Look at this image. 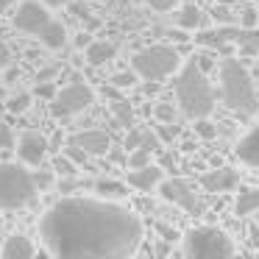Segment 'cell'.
I'll use <instances>...</instances> for the list:
<instances>
[{"label":"cell","mask_w":259,"mask_h":259,"mask_svg":"<svg viewBox=\"0 0 259 259\" xmlns=\"http://www.w3.org/2000/svg\"><path fill=\"white\" fill-rule=\"evenodd\" d=\"M48 253L64 259H123L140 251L142 223L134 212L101 198H62L39 220Z\"/></svg>","instance_id":"obj_1"},{"label":"cell","mask_w":259,"mask_h":259,"mask_svg":"<svg viewBox=\"0 0 259 259\" xmlns=\"http://www.w3.org/2000/svg\"><path fill=\"white\" fill-rule=\"evenodd\" d=\"M176 101H179L181 112L187 117L198 120V117H209L214 109V92L209 84L203 67L198 64V59H190L184 64V70L179 73L176 81Z\"/></svg>","instance_id":"obj_2"},{"label":"cell","mask_w":259,"mask_h":259,"mask_svg":"<svg viewBox=\"0 0 259 259\" xmlns=\"http://www.w3.org/2000/svg\"><path fill=\"white\" fill-rule=\"evenodd\" d=\"M220 95H223L226 106L240 112V114H253L259 109L251 75L245 73V67L237 59H226L220 64Z\"/></svg>","instance_id":"obj_3"},{"label":"cell","mask_w":259,"mask_h":259,"mask_svg":"<svg viewBox=\"0 0 259 259\" xmlns=\"http://www.w3.org/2000/svg\"><path fill=\"white\" fill-rule=\"evenodd\" d=\"M36 181L23 164L0 162V209H20L34 201Z\"/></svg>","instance_id":"obj_4"},{"label":"cell","mask_w":259,"mask_h":259,"mask_svg":"<svg viewBox=\"0 0 259 259\" xmlns=\"http://www.w3.org/2000/svg\"><path fill=\"white\" fill-rule=\"evenodd\" d=\"M131 67L137 70V75L142 81H162V78H167V75L181 70V56L170 45H151L145 51L134 53Z\"/></svg>","instance_id":"obj_5"},{"label":"cell","mask_w":259,"mask_h":259,"mask_svg":"<svg viewBox=\"0 0 259 259\" xmlns=\"http://www.w3.org/2000/svg\"><path fill=\"white\" fill-rule=\"evenodd\" d=\"M184 253L192 259H226L234 253V242L214 226H198L184 237Z\"/></svg>","instance_id":"obj_6"},{"label":"cell","mask_w":259,"mask_h":259,"mask_svg":"<svg viewBox=\"0 0 259 259\" xmlns=\"http://www.w3.org/2000/svg\"><path fill=\"white\" fill-rule=\"evenodd\" d=\"M92 101H95L92 87L84 84V81L75 75L64 90L56 92V98L51 101V112L56 114V117H73V114H81L84 109H90Z\"/></svg>","instance_id":"obj_7"},{"label":"cell","mask_w":259,"mask_h":259,"mask_svg":"<svg viewBox=\"0 0 259 259\" xmlns=\"http://www.w3.org/2000/svg\"><path fill=\"white\" fill-rule=\"evenodd\" d=\"M12 23H14V28L23 31V34H39V31L51 23V14H48L45 3H39V0H23L17 6V12H14Z\"/></svg>","instance_id":"obj_8"},{"label":"cell","mask_w":259,"mask_h":259,"mask_svg":"<svg viewBox=\"0 0 259 259\" xmlns=\"http://www.w3.org/2000/svg\"><path fill=\"white\" fill-rule=\"evenodd\" d=\"M159 192H162L164 201L176 203V206L187 209V212H198V198H195V192H192V187L187 184V181L167 179V181L159 184Z\"/></svg>","instance_id":"obj_9"},{"label":"cell","mask_w":259,"mask_h":259,"mask_svg":"<svg viewBox=\"0 0 259 259\" xmlns=\"http://www.w3.org/2000/svg\"><path fill=\"white\" fill-rule=\"evenodd\" d=\"M48 148H51V142H48L39 131H25L17 142V156L23 164H34L36 167V164H42V159L48 156Z\"/></svg>","instance_id":"obj_10"},{"label":"cell","mask_w":259,"mask_h":259,"mask_svg":"<svg viewBox=\"0 0 259 259\" xmlns=\"http://www.w3.org/2000/svg\"><path fill=\"white\" fill-rule=\"evenodd\" d=\"M226 45H240L242 53H259V28L256 25H229V28H220Z\"/></svg>","instance_id":"obj_11"},{"label":"cell","mask_w":259,"mask_h":259,"mask_svg":"<svg viewBox=\"0 0 259 259\" xmlns=\"http://www.w3.org/2000/svg\"><path fill=\"white\" fill-rule=\"evenodd\" d=\"M70 142L81 145L90 156H103L109 153V134L101 128H90V131H78V134L70 137Z\"/></svg>","instance_id":"obj_12"},{"label":"cell","mask_w":259,"mask_h":259,"mask_svg":"<svg viewBox=\"0 0 259 259\" xmlns=\"http://www.w3.org/2000/svg\"><path fill=\"white\" fill-rule=\"evenodd\" d=\"M162 184V167L156 164H145V167H131L128 170V187L140 192H151Z\"/></svg>","instance_id":"obj_13"},{"label":"cell","mask_w":259,"mask_h":259,"mask_svg":"<svg viewBox=\"0 0 259 259\" xmlns=\"http://www.w3.org/2000/svg\"><path fill=\"white\" fill-rule=\"evenodd\" d=\"M237 184H240V176L231 167H218V170L203 176V187H206L209 192H229V190H234Z\"/></svg>","instance_id":"obj_14"},{"label":"cell","mask_w":259,"mask_h":259,"mask_svg":"<svg viewBox=\"0 0 259 259\" xmlns=\"http://www.w3.org/2000/svg\"><path fill=\"white\" fill-rule=\"evenodd\" d=\"M34 253H36V248L25 234L6 237V242H3V248H0V256L3 259H31Z\"/></svg>","instance_id":"obj_15"},{"label":"cell","mask_w":259,"mask_h":259,"mask_svg":"<svg viewBox=\"0 0 259 259\" xmlns=\"http://www.w3.org/2000/svg\"><path fill=\"white\" fill-rule=\"evenodd\" d=\"M237 159L248 167H259V128L248 131L240 142H237Z\"/></svg>","instance_id":"obj_16"},{"label":"cell","mask_w":259,"mask_h":259,"mask_svg":"<svg viewBox=\"0 0 259 259\" xmlns=\"http://www.w3.org/2000/svg\"><path fill=\"white\" fill-rule=\"evenodd\" d=\"M36 36H39V42L45 48H51V51H59V48L67 45V28H64L59 20H51V23H48Z\"/></svg>","instance_id":"obj_17"},{"label":"cell","mask_w":259,"mask_h":259,"mask_svg":"<svg viewBox=\"0 0 259 259\" xmlns=\"http://www.w3.org/2000/svg\"><path fill=\"white\" fill-rule=\"evenodd\" d=\"M114 53H117V48H114L112 42L98 39V42H90V45H87V62H90L92 67H101V64L112 62Z\"/></svg>","instance_id":"obj_18"},{"label":"cell","mask_w":259,"mask_h":259,"mask_svg":"<svg viewBox=\"0 0 259 259\" xmlns=\"http://www.w3.org/2000/svg\"><path fill=\"white\" fill-rule=\"evenodd\" d=\"M259 209V187H245V190L237 192V203H234V212L240 218H248Z\"/></svg>","instance_id":"obj_19"},{"label":"cell","mask_w":259,"mask_h":259,"mask_svg":"<svg viewBox=\"0 0 259 259\" xmlns=\"http://www.w3.org/2000/svg\"><path fill=\"white\" fill-rule=\"evenodd\" d=\"M176 23H179V28L190 31V28H201L203 23V14L198 6H192V3H184V6L179 9V14H176Z\"/></svg>","instance_id":"obj_20"},{"label":"cell","mask_w":259,"mask_h":259,"mask_svg":"<svg viewBox=\"0 0 259 259\" xmlns=\"http://www.w3.org/2000/svg\"><path fill=\"white\" fill-rule=\"evenodd\" d=\"M95 190L101 192V195H106V198H123V195H128L125 184H120V181H112V179H101V181L95 184Z\"/></svg>","instance_id":"obj_21"},{"label":"cell","mask_w":259,"mask_h":259,"mask_svg":"<svg viewBox=\"0 0 259 259\" xmlns=\"http://www.w3.org/2000/svg\"><path fill=\"white\" fill-rule=\"evenodd\" d=\"M28 106H31V92H20V95H12V98H9L6 112L23 114V112H28Z\"/></svg>","instance_id":"obj_22"},{"label":"cell","mask_w":259,"mask_h":259,"mask_svg":"<svg viewBox=\"0 0 259 259\" xmlns=\"http://www.w3.org/2000/svg\"><path fill=\"white\" fill-rule=\"evenodd\" d=\"M112 112H114V117H117L123 125H131V123H134V109H131L128 101H114V103H112Z\"/></svg>","instance_id":"obj_23"},{"label":"cell","mask_w":259,"mask_h":259,"mask_svg":"<svg viewBox=\"0 0 259 259\" xmlns=\"http://www.w3.org/2000/svg\"><path fill=\"white\" fill-rule=\"evenodd\" d=\"M151 148H145V145H140V148H134L131 151V156H128V167H145V164H151Z\"/></svg>","instance_id":"obj_24"},{"label":"cell","mask_w":259,"mask_h":259,"mask_svg":"<svg viewBox=\"0 0 259 259\" xmlns=\"http://www.w3.org/2000/svg\"><path fill=\"white\" fill-rule=\"evenodd\" d=\"M137 81H140V75H137L134 67H131V73H114L112 75V84L117 87V90H131Z\"/></svg>","instance_id":"obj_25"},{"label":"cell","mask_w":259,"mask_h":259,"mask_svg":"<svg viewBox=\"0 0 259 259\" xmlns=\"http://www.w3.org/2000/svg\"><path fill=\"white\" fill-rule=\"evenodd\" d=\"M64 156H70L75 164H87V162H90V153H87L81 145H75V142H67V148H64Z\"/></svg>","instance_id":"obj_26"},{"label":"cell","mask_w":259,"mask_h":259,"mask_svg":"<svg viewBox=\"0 0 259 259\" xmlns=\"http://www.w3.org/2000/svg\"><path fill=\"white\" fill-rule=\"evenodd\" d=\"M75 167H78V164H75L70 156H59L56 162H53V170H56L59 176H64V179H70V176L75 173Z\"/></svg>","instance_id":"obj_27"},{"label":"cell","mask_w":259,"mask_h":259,"mask_svg":"<svg viewBox=\"0 0 259 259\" xmlns=\"http://www.w3.org/2000/svg\"><path fill=\"white\" fill-rule=\"evenodd\" d=\"M153 114H156L159 123H173V120H176V109L170 106V103H164V101H159V103H156Z\"/></svg>","instance_id":"obj_28"},{"label":"cell","mask_w":259,"mask_h":259,"mask_svg":"<svg viewBox=\"0 0 259 259\" xmlns=\"http://www.w3.org/2000/svg\"><path fill=\"white\" fill-rule=\"evenodd\" d=\"M14 148V131L12 125H6L0 120V151H12Z\"/></svg>","instance_id":"obj_29"},{"label":"cell","mask_w":259,"mask_h":259,"mask_svg":"<svg viewBox=\"0 0 259 259\" xmlns=\"http://www.w3.org/2000/svg\"><path fill=\"white\" fill-rule=\"evenodd\" d=\"M195 131H198V137H206V140H212V137L218 134L214 123H209L206 117H198V120H195Z\"/></svg>","instance_id":"obj_30"},{"label":"cell","mask_w":259,"mask_h":259,"mask_svg":"<svg viewBox=\"0 0 259 259\" xmlns=\"http://www.w3.org/2000/svg\"><path fill=\"white\" fill-rule=\"evenodd\" d=\"M36 95L45 98V101H53V98H56V87H53V81H39V84H36Z\"/></svg>","instance_id":"obj_31"},{"label":"cell","mask_w":259,"mask_h":259,"mask_svg":"<svg viewBox=\"0 0 259 259\" xmlns=\"http://www.w3.org/2000/svg\"><path fill=\"white\" fill-rule=\"evenodd\" d=\"M145 3L153 9V12H170V9L179 6L181 0H145Z\"/></svg>","instance_id":"obj_32"},{"label":"cell","mask_w":259,"mask_h":259,"mask_svg":"<svg viewBox=\"0 0 259 259\" xmlns=\"http://www.w3.org/2000/svg\"><path fill=\"white\" fill-rule=\"evenodd\" d=\"M34 181H36V187H39V190H48V187H51V181H53V173H51V170H39V173H34Z\"/></svg>","instance_id":"obj_33"},{"label":"cell","mask_w":259,"mask_h":259,"mask_svg":"<svg viewBox=\"0 0 259 259\" xmlns=\"http://www.w3.org/2000/svg\"><path fill=\"white\" fill-rule=\"evenodd\" d=\"M142 140H145V134L134 128L128 137H125V148H128V151H134V148H140V145H142Z\"/></svg>","instance_id":"obj_34"},{"label":"cell","mask_w":259,"mask_h":259,"mask_svg":"<svg viewBox=\"0 0 259 259\" xmlns=\"http://www.w3.org/2000/svg\"><path fill=\"white\" fill-rule=\"evenodd\" d=\"M170 125H173V123H162V125H159V137H162V140H173V137H176V128H170Z\"/></svg>","instance_id":"obj_35"},{"label":"cell","mask_w":259,"mask_h":259,"mask_svg":"<svg viewBox=\"0 0 259 259\" xmlns=\"http://www.w3.org/2000/svg\"><path fill=\"white\" fill-rule=\"evenodd\" d=\"M9 62H12V53H9V48L3 45V42H0V70L6 67Z\"/></svg>","instance_id":"obj_36"},{"label":"cell","mask_w":259,"mask_h":259,"mask_svg":"<svg viewBox=\"0 0 259 259\" xmlns=\"http://www.w3.org/2000/svg\"><path fill=\"white\" fill-rule=\"evenodd\" d=\"M242 25H256V12H253V9L242 12Z\"/></svg>","instance_id":"obj_37"},{"label":"cell","mask_w":259,"mask_h":259,"mask_svg":"<svg viewBox=\"0 0 259 259\" xmlns=\"http://www.w3.org/2000/svg\"><path fill=\"white\" fill-rule=\"evenodd\" d=\"M56 70H59V67H48V70H42V73L36 75V81H51L53 75H56Z\"/></svg>","instance_id":"obj_38"},{"label":"cell","mask_w":259,"mask_h":259,"mask_svg":"<svg viewBox=\"0 0 259 259\" xmlns=\"http://www.w3.org/2000/svg\"><path fill=\"white\" fill-rule=\"evenodd\" d=\"M45 6H53V9H59V6H70L73 0H42Z\"/></svg>","instance_id":"obj_39"},{"label":"cell","mask_w":259,"mask_h":259,"mask_svg":"<svg viewBox=\"0 0 259 259\" xmlns=\"http://www.w3.org/2000/svg\"><path fill=\"white\" fill-rule=\"evenodd\" d=\"M14 3H17V0H0V12H6L9 6H14Z\"/></svg>","instance_id":"obj_40"},{"label":"cell","mask_w":259,"mask_h":259,"mask_svg":"<svg viewBox=\"0 0 259 259\" xmlns=\"http://www.w3.org/2000/svg\"><path fill=\"white\" fill-rule=\"evenodd\" d=\"M218 3H226V6H231V3H237V0H218Z\"/></svg>","instance_id":"obj_41"},{"label":"cell","mask_w":259,"mask_h":259,"mask_svg":"<svg viewBox=\"0 0 259 259\" xmlns=\"http://www.w3.org/2000/svg\"><path fill=\"white\" fill-rule=\"evenodd\" d=\"M253 237H256V248H259V229H256V231H253Z\"/></svg>","instance_id":"obj_42"}]
</instances>
